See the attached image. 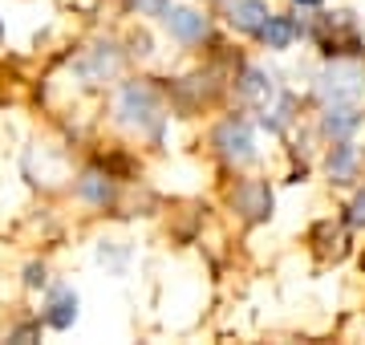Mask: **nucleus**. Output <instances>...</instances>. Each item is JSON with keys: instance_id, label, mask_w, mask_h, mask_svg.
I'll use <instances>...</instances> for the list:
<instances>
[{"instance_id": "1", "label": "nucleus", "mask_w": 365, "mask_h": 345, "mask_svg": "<svg viewBox=\"0 0 365 345\" xmlns=\"http://www.w3.org/2000/svg\"><path fill=\"white\" fill-rule=\"evenodd\" d=\"M114 114H118L122 126H130V130L146 134V138H155V143L163 138L167 114H163V102H158L155 86H146V81H126L114 98Z\"/></svg>"}, {"instance_id": "8", "label": "nucleus", "mask_w": 365, "mask_h": 345, "mask_svg": "<svg viewBox=\"0 0 365 345\" xmlns=\"http://www.w3.org/2000/svg\"><path fill=\"white\" fill-rule=\"evenodd\" d=\"M235 90H240V98L244 102H252V106H268L276 93H280V86H276V78L268 73V69H260V66H248L240 78H235Z\"/></svg>"}, {"instance_id": "16", "label": "nucleus", "mask_w": 365, "mask_h": 345, "mask_svg": "<svg viewBox=\"0 0 365 345\" xmlns=\"http://www.w3.org/2000/svg\"><path fill=\"white\" fill-rule=\"evenodd\" d=\"M25 284H29V289H45V284H49L45 264H37V260H33V264H25Z\"/></svg>"}, {"instance_id": "10", "label": "nucleus", "mask_w": 365, "mask_h": 345, "mask_svg": "<svg viewBox=\"0 0 365 345\" xmlns=\"http://www.w3.org/2000/svg\"><path fill=\"white\" fill-rule=\"evenodd\" d=\"M268 4L264 0H232V9H227V21H232L235 33H248V37H260L264 21H268Z\"/></svg>"}, {"instance_id": "18", "label": "nucleus", "mask_w": 365, "mask_h": 345, "mask_svg": "<svg viewBox=\"0 0 365 345\" xmlns=\"http://www.w3.org/2000/svg\"><path fill=\"white\" fill-rule=\"evenodd\" d=\"M349 224L353 227H365V191H357L349 203Z\"/></svg>"}, {"instance_id": "19", "label": "nucleus", "mask_w": 365, "mask_h": 345, "mask_svg": "<svg viewBox=\"0 0 365 345\" xmlns=\"http://www.w3.org/2000/svg\"><path fill=\"white\" fill-rule=\"evenodd\" d=\"M130 45H134V49H130L134 57H150V37H146V33H134Z\"/></svg>"}, {"instance_id": "2", "label": "nucleus", "mask_w": 365, "mask_h": 345, "mask_svg": "<svg viewBox=\"0 0 365 345\" xmlns=\"http://www.w3.org/2000/svg\"><path fill=\"white\" fill-rule=\"evenodd\" d=\"M317 98L325 106H361L365 102V66L361 61H329L317 78Z\"/></svg>"}, {"instance_id": "9", "label": "nucleus", "mask_w": 365, "mask_h": 345, "mask_svg": "<svg viewBox=\"0 0 365 345\" xmlns=\"http://www.w3.org/2000/svg\"><path fill=\"white\" fill-rule=\"evenodd\" d=\"M357 130H361V110L357 106H325V114H321V134H325L329 143H345Z\"/></svg>"}, {"instance_id": "11", "label": "nucleus", "mask_w": 365, "mask_h": 345, "mask_svg": "<svg viewBox=\"0 0 365 345\" xmlns=\"http://www.w3.org/2000/svg\"><path fill=\"white\" fill-rule=\"evenodd\" d=\"M357 163H361V155H357V146L345 138V143H333V150H329L325 159V175L333 179V183H353L357 179Z\"/></svg>"}, {"instance_id": "4", "label": "nucleus", "mask_w": 365, "mask_h": 345, "mask_svg": "<svg viewBox=\"0 0 365 345\" xmlns=\"http://www.w3.org/2000/svg\"><path fill=\"white\" fill-rule=\"evenodd\" d=\"M118 66H122V53H118L110 41H98V45H90L78 57V78L86 86H102V81H110L118 73Z\"/></svg>"}, {"instance_id": "13", "label": "nucleus", "mask_w": 365, "mask_h": 345, "mask_svg": "<svg viewBox=\"0 0 365 345\" xmlns=\"http://www.w3.org/2000/svg\"><path fill=\"white\" fill-rule=\"evenodd\" d=\"M300 37V25H297V16H268L260 29V41H264V49H272V53H284V49H292V41Z\"/></svg>"}, {"instance_id": "3", "label": "nucleus", "mask_w": 365, "mask_h": 345, "mask_svg": "<svg viewBox=\"0 0 365 345\" xmlns=\"http://www.w3.org/2000/svg\"><path fill=\"white\" fill-rule=\"evenodd\" d=\"M211 146H215V155L223 163H232V167H248L256 163V134L244 118H223L211 134Z\"/></svg>"}, {"instance_id": "12", "label": "nucleus", "mask_w": 365, "mask_h": 345, "mask_svg": "<svg viewBox=\"0 0 365 345\" xmlns=\"http://www.w3.org/2000/svg\"><path fill=\"white\" fill-rule=\"evenodd\" d=\"M78 200L90 203V207H110V203H114V179H110L106 171H98V167L81 171V179H78Z\"/></svg>"}, {"instance_id": "17", "label": "nucleus", "mask_w": 365, "mask_h": 345, "mask_svg": "<svg viewBox=\"0 0 365 345\" xmlns=\"http://www.w3.org/2000/svg\"><path fill=\"white\" fill-rule=\"evenodd\" d=\"M130 4H134L143 16H163V13L170 9V0H130Z\"/></svg>"}, {"instance_id": "7", "label": "nucleus", "mask_w": 365, "mask_h": 345, "mask_svg": "<svg viewBox=\"0 0 365 345\" xmlns=\"http://www.w3.org/2000/svg\"><path fill=\"white\" fill-rule=\"evenodd\" d=\"M235 212L244 215V220H268V212H272V191H268V183H260V179H244V183L235 187Z\"/></svg>"}, {"instance_id": "20", "label": "nucleus", "mask_w": 365, "mask_h": 345, "mask_svg": "<svg viewBox=\"0 0 365 345\" xmlns=\"http://www.w3.org/2000/svg\"><path fill=\"white\" fill-rule=\"evenodd\" d=\"M300 4H309V9H317V4H321V0H300Z\"/></svg>"}, {"instance_id": "14", "label": "nucleus", "mask_w": 365, "mask_h": 345, "mask_svg": "<svg viewBox=\"0 0 365 345\" xmlns=\"http://www.w3.org/2000/svg\"><path fill=\"white\" fill-rule=\"evenodd\" d=\"M292 118H297V98H292V93H276L272 102L264 106V114H260V122L268 126V130H276V134L288 130Z\"/></svg>"}, {"instance_id": "6", "label": "nucleus", "mask_w": 365, "mask_h": 345, "mask_svg": "<svg viewBox=\"0 0 365 345\" xmlns=\"http://www.w3.org/2000/svg\"><path fill=\"white\" fill-rule=\"evenodd\" d=\"M163 25H167V33L179 45H199V41L207 37V16L199 13V9H175L170 4L167 13H163Z\"/></svg>"}, {"instance_id": "21", "label": "nucleus", "mask_w": 365, "mask_h": 345, "mask_svg": "<svg viewBox=\"0 0 365 345\" xmlns=\"http://www.w3.org/2000/svg\"><path fill=\"white\" fill-rule=\"evenodd\" d=\"M0 37H4V25H0Z\"/></svg>"}, {"instance_id": "15", "label": "nucleus", "mask_w": 365, "mask_h": 345, "mask_svg": "<svg viewBox=\"0 0 365 345\" xmlns=\"http://www.w3.org/2000/svg\"><path fill=\"white\" fill-rule=\"evenodd\" d=\"M37 337H41V321H25V325L9 329V341H37Z\"/></svg>"}, {"instance_id": "5", "label": "nucleus", "mask_w": 365, "mask_h": 345, "mask_svg": "<svg viewBox=\"0 0 365 345\" xmlns=\"http://www.w3.org/2000/svg\"><path fill=\"white\" fill-rule=\"evenodd\" d=\"M41 321L57 333L73 329V321H78V292L69 284H53L49 297H45V309H41Z\"/></svg>"}]
</instances>
